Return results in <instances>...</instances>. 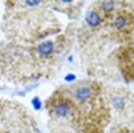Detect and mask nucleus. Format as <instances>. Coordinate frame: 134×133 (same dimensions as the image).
Returning a JSON list of instances; mask_svg holds the SVG:
<instances>
[{
  "instance_id": "obj_1",
  "label": "nucleus",
  "mask_w": 134,
  "mask_h": 133,
  "mask_svg": "<svg viewBox=\"0 0 134 133\" xmlns=\"http://www.w3.org/2000/svg\"><path fill=\"white\" fill-rule=\"evenodd\" d=\"M101 17L95 10H90L85 16V22L90 27H97L101 23Z\"/></svg>"
},
{
  "instance_id": "obj_2",
  "label": "nucleus",
  "mask_w": 134,
  "mask_h": 133,
  "mask_svg": "<svg viewBox=\"0 0 134 133\" xmlns=\"http://www.w3.org/2000/svg\"><path fill=\"white\" fill-rule=\"evenodd\" d=\"M91 89L88 86H80L73 92V95L78 101H86L91 96Z\"/></svg>"
},
{
  "instance_id": "obj_3",
  "label": "nucleus",
  "mask_w": 134,
  "mask_h": 133,
  "mask_svg": "<svg viewBox=\"0 0 134 133\" xmlns=\"http://www.w3.org/2000/svg\"><path fill=\"white\" fill-rule=\"evenodd\" d=\"M55 113L59 117H65L70 113L71 107L67 102H59L55 107Z\"/></svg>"
},
{
  "instance_id": "obj_4",
  "label": "nucleus",
  "mask_w": 134,
  "mask_h": 133,
  "mask_svg": "<svg viewBox=\"0 0 134 133\" xmlns=\"http://www.w3.org/2000/svg\"><path fill=\"white\" fill-rule=\"evenodd\" d=\"M54 50V44L52 41H44V42L40 43L38 46V51L40 52L41 55L47 56L50 54Z\"/></svg>"
},
{
  "instance_id": "obj_5",
  "label": "nucleus",
  "mask_w": 134,
  "mask_h": 133,
  "mask_svg": "<svg viewBox=\"0 0 134 133\" xmlns=\"http://www.w3.org/2000/svg\"><path fill=\"white\" fill-rule=\"evenodd\" d=\"M127 24H128L127 17H125L124 16H119L116 17V19L114 20V26L119 30L124 28Z\"/></svg>"
},
{
  "instance_id": "obj_6",
  "label": "nucleus",
  "mask_w": 134,
  "mask_h": 133,
  "mask_svg": "<svg viewBox=\"0 0 134 133\" xmlns=\"http://www.w3.org/2000/svg\"><path fill=\"white\" fill-rule=\"evenodd\" d=\"M112 104H113L114 107L116 109H122L125 105V100L121 96H115L112 100Z\"/></svg>"
},
{
  "instance_id": "obj_7",
  "label": "nucleus",
  "mask_w": 134,
  "mask_h": 133,
  "mask_svg": "<svg viewBox=\"0 0 134 133\" xmlns=\"http://www.w3.org/2000/svg\"><path fill=\"white\" fill-rule=\"evenodd\" d=\"M102 8L105 11H113L114 8V4L112 1H105L102 3Z\"/></svg>"
},
{
  "instance_id": "obj_8",
  "label": "nucleus",
  "mask_w": 134,
  "mask_h": 133,
  "mask_svg": "<svg viewBox=\"0 0 134 133\" xmlns=\"http://www.w3.org/2000/svg\"><path fill=\"white\" fill-rule=\"evenodd\" d=\"M32 104H33V106L36 110H40V107H41V102H40V100L38 97L34 98L33 101H32Z\"/></svg>"
},
{
  "instance_id": "obj_9",
  "label": "nucleus",
  "mask_w": 134,
  "mask_h": 133,
  "mask_svg": "<svg viewBox=\"0 0 134 133\" xmlns=\"http://www.w3.org/2000/svg\"><path fill=\"white\" fill-rule=\"evenodd\" d=\"M75 79H76V76H75L74 74H72V73L67 74V75L65 76V77H64V80L67 82H72V81H74Z\"/></svg>"
},
{
  "instance_id": "obj_10",
  "label": "nucleus",
  "mask_w": 134,
  "mask_h": 133,
  "mask_svg": "<svg viewBox=\"0 0 134 133\" xmlns=\"http://www.w3.org/2000/svg\"><path fill=\"white\" fill-rule=\"evenodd\" d=\"M27 4L31 6H37V5H40V1H30V2H28Z\"/></svg>"
}]
</instances>
